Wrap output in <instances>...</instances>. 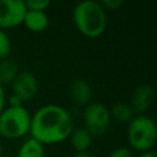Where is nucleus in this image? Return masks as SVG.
Here are the masks:
<instances>
[{
  "mask_svg": "<svg viewBox=\"0 0 157 157\" xmlns=\"http://www.w3.org/2000/svg\"><path fill=\"white\" fill-rule=\"evenodd\" d=\"M128 141L130 146L137 152L152 151L156 144V124L155 120L145 114L134 115L128 123Z\"/></svg>",
  "mask_w": 157,
  "mask_h": 157,
  "instance_id": "3",
  "label": "nucleus"
},
{
  "mask_svg": "<svg viewBox=\"0 0 157 157\" xmlns=\"http://www.w3.org/2000/svg\"><path fill=\"white\" fill-rule=\"evenodd\" d=\"M20 69L15 60L12 59H4L0 60V85L12 83V81L18 75Z\"/></svg>",
  "mask_w": 157,
  "mask_h": 157,
  "instance_id": "12",
  "label": "nucleus"
},
{
  "mask_svg": "<svg viewBox=\"0 0 157 157\" xmlns=\"http://www.w3.org/2000/svg\"><path fill=\"white\" fill-rule=\"evenodd\" d=\"M69 139L76 153L87 152L92 142V135L85 128H74Z\"/></svg>",
  "mask_w": 157,
  "mask_h": 157,
  "instance_id": "11",
  "label": "nucleus"
},
{
  "mask_svg": "<svg viewBox=\"0 0 157 157\" xmlns=\"http://www.w3.org/2000/svg\"><path fill=\"white\" fill-rule=\"evenodd\" d=\"M31 114L23 105L5 107L0 113V135L9 140H18L29 132Z\"/></svg>",
  "mask_w": 157,
  "mask_h": 157,
  "instance_id": "4",
  "label": "nucleus"
},
{
  "mask_svg": "<svg viewBox=\"0 0 157 157\" xmlns=\"http://www.w3.org/2000/svg\"><path fill=\"white\" fill-rule=\"evenodd\" d=\"M83 124L85 129L92 136L103 135L110 125V113L109 109L102 103H88L83 109Z\"/></svg>",
  "mask_w": 157,
  "mask_h": 157,
  "instance_id": "5",
  "label": "nucleus"
},
{
  "mask_svg": "<svg viewBox=\"0 0 157 157\" xmlns=\"http://www.w3.org/2000/svg\"><path fill=\"white\" fill-rule=\"evenodd\" d=\"M17 157H44V145L29 137L20 146Z\"/></svg>",
  "mask_w": 157,
  "mask_h": 157,
  "instance_id": "13",
  "label": "nucleus"
},
{
  "mask_svg": "<svg viewBox=\"0 0 157 157\" xmlns=\"http://www.w3.org/2000/svg\"><path fill=\"white\" fill-rule=\"evenodd\" d=\"M74 128L70 113L59 104H44L31 114V137L42 145H53L67 140Z\"/></svg>",
  "mask_w": 157,
  "mask_h": 157,
  "instance_id": "1",
  "label": "nucleus"
},
{
  "mask_svg": "<svg viewBox=\"0 0 157 157\" xmlns=\"http://www.w3.org/2000/svg\"><path fill=\"white\" fill-rule=\"evenodd\" d=\"M70 94L72 101L77 105H87L92 98V88L91 85L83 78H76L71 82Z\"/></svg>",
  "mask_w": 157,
  "mask_h": 157,
  "instance_id": "9",
  "label": "nucleus"
},
{
  "mask_svg": "<svg viewBox=\"0 0 157 157\" xmlns=\"http://www.w3.org/2000/svg\"><path fill=\"white\" fill-rule=\"evenodd\" d=\"M26 12L23 0H0V28L7 29L22 25Z\"/></svg>",
  "mask_w": 157,
  "mask_h": 157,
  "instance_id": "6",
  "label": "nucleus"
},
{
  "mask_svg": "<svg viewBox=\"0 0 157 157\" xmlns=\"http://www.w3.org/2000/svg\"><path fill=\"white\" fill-rule=\"evenodd\" d=\"M25 2L27 10H33V11H45V9L50 5L49 0H28Z\"/></svg>",
  "mask_w": 157,
  "mask_h": 157,
  "instance_id": "16",
  "label": "nucleus"
},
{
  "mask_svg": "<svg viewBox=\"0 0 157 157\" xmlns=\"http://www.w3.org/2000/svg\"><path fill=\"white\" fill-rule=\"evenodd\" d=\"M72 21L80 33L88 38H97L105 31L107 13L101 2L96 0H83L75 5Z\"/></svg>",
  "mask_w": 157,
  "mask_h": 157,
  "instance_id": "2",
  "label": "nucleus"
},
{
  "mask_svg": "<svg viewBox=\"0 0 157 157\" xmlns=\"http://www.w3.org/2000/svg\"><path fill=\"white\" fill-rule=\"evenodd\" d=\"M11 53V40L7 33L0 28V60L9 58Z\"/></svg>",
  "mask_w": 157,
  "mask_h": 157,
  "instance_id": "15",
  "label": "nucleus"
},
{
  "mask_svg": "<svg viewBox=\"0 0 157 157\" xmlns=\"http://www.w3.org/2000/svg\"><path fill=\"white\" fill-rule=\"evenodd\" d=\"M109 113H110V118H113L114 120H117L119 123H129L132 119L135 112L132 110L130 104L119 102L112 107Z\"/></svg>",
  "mask_w": 157,
  "mask_h": 157,
  "instance_id": "14",
  "label": "nucleus"
},
{
  "mask_svg": "<svg viewBox=\"0 0 157 157\" xmlns=\"http://www.w3.org/2000/svg\"><path fill=\"white\" fill-rule=\"evenodd\" d=\"M139 157H157V153L152 150V151H147V152H144L141 153Z\"/></svg>",
  "mask_w": 157,
  "mask_h": 157,
  "instance_id": "21",
  "label": "nucleus"
},
{
  "mask_svg": "<svg viewBox=\"0 0 157 157\" xmlns=\"http://www.w3.org/2000/svg\"><path fill=\"white\" fill-rule=\"evenodd\" d=\"M22 23L32 32H43L49 25V17L45 11L27 10Z\"/></svg>",
  "mask_w": 157,
  "mask_h": 157,
  "instance_id": "10",
  "label": "nucleus"
},
{
  "mask_svg": "<svg viewBox=\"0 0 157 157\" xmlns=\"http://www.w3.org/2000/svg\"><path fill=\"white\" fill-rule=\"evenodd\" d=\"M5 107H6V94L2 85H0V113L4 110Z\"/></svg>",
  "mask_w": 157,
  "mask_h": 157,
  "instance_id": "19",
  "label": "nucleus"
},
{
  "mask_svg": "<svg viewBox=\"0 0 157 157\" xmlns=\"http://www.w3.org/2000/svg\"><path fill=\"white\" fill-rule=\"evenodd\" d=\"M7 103H9L7 107H20V105H22V102H21L16 96H13V94H11V96L9 97Z\"/></svg>",
  "mask_w": 157,
  "mask_h": 157,
  "instance_id": "20",
  "label": "nucleus"
},
{
  "mask_svg": "<svg viewBox=\"0 0 157 157\" xmlns=\"http://www.w3.org/2000/svg\"><path fill=\"white\" fill-rule=\"evenodd\" d=\"M124 4L123 0H103L101 5L103 6L104 10H117Z\"/></svg>",
  "mask_w": 157,
  "mask_h": 157,
  "instance_id": "18",
  "label": "nucleus"
},
{
  "mask_svg": "<svg viewBox=\"0 0 157 157\" xmlns=\"http://www.w3.org/2000/svg\"><path fill=\"white\" fill-rule=\"evenodd\" d=\"M0 157H2V146L0 144Z\"/></svg>",
  "mask_w": 157,
  "mask_h": 157,
  "instance_id": "23",
  "label": "nucleus"
},
{
  "mask_svg": "<svg viewBox=\"0 0 157 157\" xmlns=\"http://www.w3.org/2000/svg\"><path fill=\"white\" fill-rule=\"evenodd\" d=\"M74 157H92L88 152H80V153H76Z\"/></svg>",
  "mask_w": 157,
  "mask_h": 157,
  "instance_id": "22",
  "label": "nucleus"
},
{
  "mask_svg": "<svg viewBox=\"0 0 157 157\" xmlns=\"http://www.w3.org/2000/svg\"><path fill=\"white\" fill-rule=\"evenodd\" d=\"M108 157H134V155L128 147H117L109 153Z\"/></svg>",
  "mask_w": 157,
  "mask_h": 157,
  "instance_id": "17",
  "label": "nucleus"
},
{
  "mask_svg": "<svg viewBox=\"0 0 157 157\" xmlns=\"http://www.w3.org/2000/svg\"><path fill=\"white\" fill-rule=\"evenodd\" d=\"M38 91V80L31 71H20L12 81V94L22 103L31 101Z\"/></svg>",
  "mask_w": 157,
  "mask_h": 157,
  "instance_id": "7",
  "label": "nucleus"
},
{
  "mask_svg": "<svg viewBox=\"0 0 157 157\" xmlns=\"http://www.w3.org/2000/svg\"><path fill=\"white\" fill-rule=\"evenodd\" d=\"M153 101V88L151 85L144 83L137 86L131 94V108L134 112H146Z\"/></svg>",
  "mask_w": 157,
  "mask_h": 157,
  "instance_id": "8",
  "label": "nucleus"
}]
</instances>
